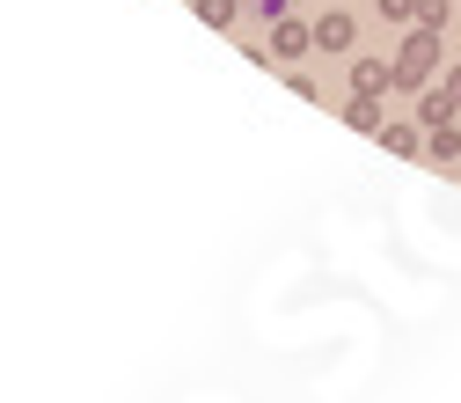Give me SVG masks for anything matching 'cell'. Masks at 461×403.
<instances>
[{"instance_id":"1","label":"cell","mask_w":461,"mask_h":403,"mask_svg":"<svg viewBox=\"0 0 461 403\" xmlns=\"http://www.w3.org/2000/svg\"><path fill=\"white\" fill-rule=\"evenodd\" d=\"M439 67V30H411V44H402V60H395V88H425V74Z\"/></svg>"},{"instance_id":"2","label":"cell","mask_w":461,"mask_h":403,"mask_svg":"<svg viewBox=\"0 0 461 403\" xmlns=\"http://www.w3.org/2000/svg\"><path fill=\"white\" fill-rule=\"evenodd\" d=\"M308 44H315V30L301 15H271V51H278V60H301Z\"/></svg>"},{"instance_id":"3","label":"cell","mask_w":461,"mask_h":403,"mask_svg":"<svg viewBox=\"0 0 461 403\" xmlns=\"http://www.w3.org/2000/svg\"><path fill=\"white\" fill-rule=\"evenodd\" d=\"M315 44L322 51H352V15H322L315 23Z\"/></svg>"},{"instance_id":"4","label":"cell","mask_w":461,"mask_h":403,"mask_svg":"<svg viewBox=\"0 0 461 403\" xmlns=\"http://www.w3.org/2000/svg\"><path fill=\"white\" fill-rule=\"evenodd\" d=\"M388 81H395V74H388L381 60H352V88H359V96H381Z\"/></svg>"},{"instance_id":"5","label":"cell","mask_w":461,"mask_h":403,"mask_svg":"<svg viewBox=\"0 0 461 403\" xmlns=\"http://www.w3.org/2000/svg\"><path fill=\"white\" fill-rule=\"evenodd\" d=\"M191 8H198V23H212V30H227V23L242 15V0H191Z\"/></svg>"},{"instance_id":"6","label":"cell","mask_w":461,"mask_h":403,"mask_svg":"<svg viewBox=\"0 0 461 403\" xmlns=\"http://www.w3.org/2000/svg\"><path fill=\"white\" fill-rule=\"evenodd\" d=\"M425 154H432V161H454V154H461V133H454V125H432Z\"/></svg>"},{"instance_id":"7","label":"cell","mask_w":461,"mask_h":403,"mask_svg":"<svg viewBox=\"0 0 461 403\" xmlns=\"http://www.w3.org/2000/svg\"><path fill=\"white\" fill-rule=\"evenodd\" d=\"M418 118H425V125H454V96H425Z\"/></svg>"},{"instance_id":"8","label":"cell","mask_w":461,"mask_h":403,"mask_svg":"<svg viewBox=\"0 0 461 403\" xmlns=\"http://www.w3.org/2000/svg\"><path fill=\"white\" fill-rule=\"evenodd\" d=\"M447 15H454V0H418V23L425 30H447Z\"/></svg>"},{"instance_id":"9","label":"cell","mask_w":461,"mask_h":403,"mask_svg":"<svg viewBox=\"0 0 461 403\" xmlns=\"http://www.w3.org/2000/svg\"><path fill=\"white\" fill-rule=\"evenodd\" d=\"M352 125H359V133H381V103H374V96L352 103Z\"/></svg>"},{"instance_id":"10","label":"cell","mask_w":461,"mask_h":403,"mask_svg":"<svg viewBox=\"0 0 461 403\" xmlns=\"http://www.w3.org/2000/svg\"><path fill=\"white\" fill-rule=\"evenodd\" d=\"M381 140H388L395 154H418V133H411V125H381Z\"/></svg>"},{"instance_id":"11","label":"cell","mask_w":461,"mask_h":403,"mask_svg":"<svg viewBox=\"0 0 461 403\" xmlns=\"http://www.w3.org/2000/svg\"><path fill=\"white\" fill-rule=\"evenodd\" d=\"M381 15H388V23H411V15H418V0H381Z\"/></svg>"},{"instance_id":"12","label":"cell","mask_w":461,"mask_h":403,"mask_svg":"<svg viewBox=\"0 0 461 403\" xmlns=\"http://www.w3.org/2000/svg\"><path fill=\"white\" fill-rule=\"evenodd\" d=\"M285 8H294V0H257V15H285Z\"/></svg>"},{"instance_id":"13","label":"cell","mask_w":461,"mask_h":403,"mask_svg":"<svg viewBox=\"0 0 461 403\" xmlns=\"http://www.w3.org/2000/svg\"><path fill=\"white\" fill-rule=\"evenodd\" d=\"M447 96H454V103H461V67H454V74H447Z\"/></svg>"}]
</instances>
